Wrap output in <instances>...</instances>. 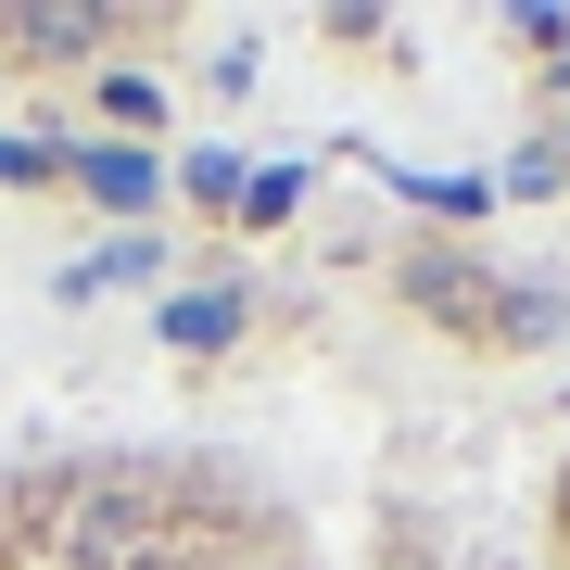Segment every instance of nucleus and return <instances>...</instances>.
Masks as SVG:
<instances>
[{"label": "nucleus", "instance_id": "f257e3e1", "mask_svg": "<svg viewBox=\"0 0 570 570\" xmlns=\"http://www.w3.org/2000/svg\"><path fill=\"white\" fill-rule=\"evenodd\" d=\"M77 178H89V190H102V204H115V216H140V204H153V178H165V165L115 140V153H89V165H77Z\"/></svg>", "mask_w": 570, "mask_h": 570}, {"label": "nucleus", "instance_id": "f03ea898", "mask_svg": "<svg viewBox=\"0 0 570 570\" xmlns=\"http://www.w3.org/2000/svg\"><path fill=\"white\" fill-rule=\"evenodd\" d=\"M165 330H178V343H190V355H216V343H228V330H242V305H228V292H190V305H178V317H165Z\"/></svg>", "mask_w": 570, "mask_h": 570}, {"label": "nucleus", "instance_id": "7ed1b4c3", "mask_svg": "<svg viewBox=\"0 0 570 570\" xmlns=\"http://www.w3.org/2000/svg\"><path fill=\"white\" fill-rule=\"evenodd\" d=\"M26 39H39V51H89V39H102V13H26Z\"/></svg>", "mask_w": 570, "mask_h": 570}, {"label": "nucleus", "instance_id": "20e7f679", "mask_svg": "<svg viewBox=\"0 0 570 570\" xmlns=\"http://www.w3.org/2000/svg\"><path fill=\"white\" fill-rule=\"evenodd\" d=\"M51 165H63L51 140H0V178H51Z\"/></svg>", "mask_w": 570, "mask_h": 570}]
</instances>
